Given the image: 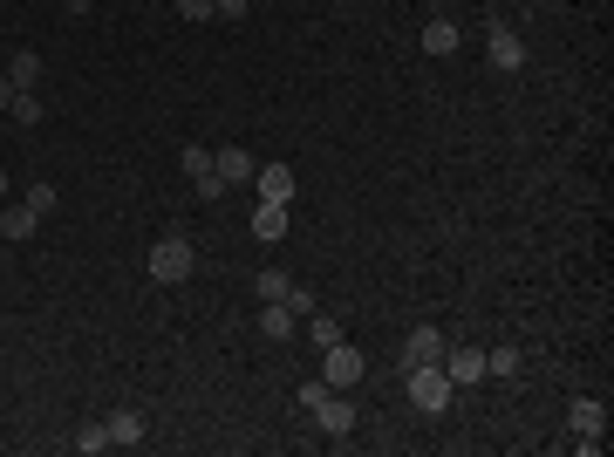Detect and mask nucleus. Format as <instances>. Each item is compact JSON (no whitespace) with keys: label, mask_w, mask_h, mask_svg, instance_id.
<instances>
[{"label":"nucleus","mask_w":614,"mask_h":457,"mask_svg":"<svg viewBox=\"0 0 614 457\" xmlns=\"http://www.w3.org/2000/svg\"><path fill=\"white\" fill-rule=\"evenodd\" d=\"M403 376H410V410H423V417H444V410H451L458 382L444 376V362H423V369H403Z\"/></svg>","instance_id":"1"},{"label":"nucleus","mask_w":614,"mask_h":457,"mask_svg":"<svg viewBox=\"0 0 614 457\" xmlns=\"http://www.w3.org/2000/svg\"><path fill=\"white\" fill-rule=\"evenodd\" d=\"M287 314H294V321H307V314H321V301H314V287H287Z\"/></svg>","instance_id":"22"},{"label":"nucleus","mask_w":614,"mask_h":457,"mask_svg":"<svg viewBox=\"0 0 614 457\" xmlns=\"http://www.w3.org/2000/svg\"><path fill=\"white\" fill-rule=\"evenodd\" d=\"M485 55H492V69H499V76H519V69H526V41L512 35L505 21H492V35H485Z\"/></svg>","instance_id":"4"},{"label":"nucleus","mask_w":614,"mask_h":457,"mask_svg":"<svg viewBox=\"0 0 614 457\" xmlns=\"http://www.w3.org/2000/svg\"><path fill=\"white\" fill-rule=\"evenodd\" d=\"M178 164H185V178H205V171H212V151H205V144H185Z\"/></svg>","instance_id":"21"},{"label":"nucleus","mask_w":614,"mask_h":457,"mask_svg":"<svg viewBox=\"0 0 614 457\" xmlns=\"http://www.w3.org/2000/svg\"><path fill=\"white\" fill-rule=\"evenodd\" d=\"M69 444H76L82 457H96V451H110V423H82L76 437H69Z\"/></svg>","instance_id":"20"},{"label":"nucleus","mask_w":614,"mask_h":457,"mask_svg":"<svg viewBox=\"0 0 614 457\" xmlns=\"http://www.w3.org/2000/svg\"><path fill=\"white\" fill-rule=\"evenodd\" d=\"M253 239L280 246V239H287V205H267V198H260V212H253Z\"/></svg>","instance_id":"15"},{"label":"nucleus","mask_w":614,"mask_h":457,"mask_svg":"<svg viewBox=\"0 0 614 457\" xmlns=\"http://www.w3.org/2000/svg\"><path fill=\"white\" fill-rule=\"evenodd\" d=\"M307 417H314V430H321V437H348V430H355V403L328 389V396H321V403H314Z\"/></svg>","instance_id":"5"},{"label":"nucleus","mask_w":614,"mask_h":457,"mask_svg":"<svg viewBox=\"0 0 614 457\" xmlns=\"http://www.w3.org/2000/svg\"><path fill=\"white\" fill-rule=\"evenodd\" d=\"M301 335H307V342H314V348H335V342H342V335H348V328H342V321H335V314H307V321H301Z\"/></svg>","instance_id":"17"},{"label":"nucleus","mask_w":614,"mask_h":457,"mask_svg":"<svg viewBox=\"0 0 614 457\" xmlns=\"http://www.w3.org/2000/svg\"><path fill=\"white\" fill-rule=\"evenodd\" d=\"M287 287H294L287 273H260V280H253V294H260V301H287Z\"/></svg>","instance_id":"23"},{"label":"nucleus","mask_w":614,"mask_h":457,"mask_svg":"<svg viewBox=\"0 0 614 457\" xmlns=\"http://www.w3.org/2000/svg\"><path fill=\"white\" fill-rule=\"evenodd\" d=\"M110 444L116 451H137V444H144V410H110Z\"/></svg>","instance_id":"12"},{"label":"nucleus","mask_w":614,"mask_h":457,"mask_svg":"<svg viewBox=\"0 0 614 457\" xmlns=\"http://www.w3.org/2000/svg\"><path fill=\"white\" fill-rule=\"evenodd\" d=\"M444 376L458 382V389H464V382H485V348H478V342H451V348H444Z\"/></svg>","instance_id":"8"},{"label":"nucleus","mask_w":614,"mask_h":457,"mask_svg":"<svg viewBox=\"0 0 614 457\" xmlns=\"http://www.w3.org/2000/svg\"><path fill=\"white\" fill-rule=\"evenodd\" d=\"M192 267H198V246L185 239V232H164L151 246V280L157 287H178V280H192Z\"/></svg>","instance_id":"2"},{"label":"nucleus","mask_w":614,"mask_h":457,"mask_svg":"<svg viewBox=\"0 0 614 457\" xmlns=\"http://www.w3.org/2000/svg\"><path fill=\"white\" fill-rule=\"evenodd\" d=\"M253 0H212V21H246Z\"/></svg>","instance_id":"25"},{"label":"nucleus","mask_w":614,"mask_h":457,"mask_svg":"<svg viewBox=\"0 0 614 457\" xmlns=\"http://www.w3.org/2000/svg\"><path fill=\"white\" fill-rule=\"evenodd\" d=\"M212 171H219V185H253V171H260V157L246 151V144H226V151H212Z\"/></svg>","instance_id":"7"},{"label":"nucleus","mask_w":614,"mask_h":457,"mask_svg":"<svg viewBox=\"0 0 614 457\" xmlns=\"http://www.w3.org/2000/svg\"><path fill=\"white\" fill-rule=\"evenodd\" d=\"M444 348H451V335H444V328H410V335H403V369L444 362Z\"/></svg>","instance_id":"6"},{"label":"nucleus","mask_w":614,"mask_h":457,"mask_svg":"<svg viewBox=\"0 0 614 457\" xmlns=\"http://www.w3.org/2000/svg\"><path fill=\"white\" fill-rule=\"evenodd\" d=\"M7 82H14V89H35V82H41V55H35V48H14V62H7Z\"/></svg>","instance_id":"18"},{"label":"nucleus","mask_w":614,"mask_h":457,"mask_svg":"<svg viewBox=\"0 0 614 457\" xmlns=\"http://www.w3.org/2000/svg\"><path fill=\"white\" fill-rule=\"evenodd\" d=\"M35 226H41V212L28 205V198H21V205H0V239L21 246V239H35Z\"/></svg>","instance_id":"11"},{"label":"nucleus","mask_w":614,"mask_h":457,"mask_svg":"<svg viewBox=\"0 0 614 457\" xmlns=\"http://www.w3.org/2000/svg\"><path fill=\"white\" fill-rule=\"evenodd\" d=\"M0 205H7V171H0Z\"/></svg>","instance_id":"30"},{"label":"nucleus","mask_w":614,"mask_h":457,"mask_svg":"<svg viewBox=\"0 0 614 457\" xmlns=\"http://www.w3.org/2000/svg\"><path fill=\"white\" fill-rule=\"evenodd\" d=\"M7 103H14V82H7V76H0V110H7Z\"/></svg>","instance_id":"28"},{"label":"nucleus","mask_w":614,"mask_h":457,"mask_svg":"<svg viewBox=\"0 0 614 457\" xmlns=\"http://www.w3.org/2000/svg\"><path fill=\"white\" fill-rule=\"evenodd\" d=\"M7 116H14V123H28V130H35L41 116H48V103H41V89H14V103H7Z\"/></svg>","instance_id":"19"},{"label":"nucleus","mask_w":614,"mask_h":457,"mask_svg":"<svg viewBox=\"0 0 614 457\" xmlns=\"http://www.w3.org/2000/svg\"><path fill=\"white\" fill-rule=\"evenodd\" d=\"M62 7H69V14H89V7H96V0H62Z\"/></svg>","instance_id":"29"},{"label":"nucleus","mask_w":614,"mask_h":457,"mask_svg":"<svg viewBox=\"0 0 614 457\" xmlns=\"http://www.w3.org/2000/svg\"><path fill=\"white\" fill-rule=\"evenodd\" d=\"M260 335H273V342H287V335H301V321L287 314V301H260Z\"/></svg>","instance_id":"13"},{"label":"nucleus","mask_w":614,"mask_h":457,"mask_svg":"<svg viewBox=\"0 0 614 457\" xmlns=\"http://www.w3.org/2000/svg\"><path fill=\"white\" fill-rule=\"evenodd\" d=\"M253 191H260L267 205H294V171H287V164H260V171H253Z\"/></svg>","instance_id":"10"},{"label":"nucleus","mask_w":614,"mask_h":457,"mask_svg":"<svg viewBox=\"0 0 614 457\" xmlns=\"http://www.w3.org/2000/svg\"><path fill=\"white\" fill-rule=\"evenodd\" d=\"M458 21H423V55H458Z\"/></svg>","instance_id":"16"},{"label":"nucleus","mask_w":614,"mask_h":457,"mask_svg":"<svg viewBox=\"0 0 614 457\" xmlns=\"http://www.w3.org/2000/svg\"><path fill=\"white\" fill-rule=\"evenodd\" d=\"M362 369H369V362H362V348L348 342H335V348H321V382H328V389H348V382H362Z\"/></svg>","instance_id":"3"},{"label":"nucleus","mask_w":614,"mask_h":457,"mask_svg":"<svg viewBox=\"0 0 614 457\" xmlns=\"http://www.w3.org/2000/svg\"><path fill=\"white\" fill-rule=\"evenodd\" d=\"M178 14L185 21H212V0H178Z\"/></svg>","instance_id":"27"},{"label":"nucleus","mask_w":614,"mask_h":457,"mask_svg":"<svg viewBox=\"0 0 614 457\" xmlns=\"http://www.w3.org/2000/svg\"><path fill=\"white\" fill-rule=\"evenodd\" d=\"M198 185V198H205V205H219V198H226V185H219V171H205V178H192Z\"/></svg>","instance_id":"26"},{"label":"nucleus","mask_w":614,"mask_h":457,"mask_svg":"<svg viewBox=\"0 0 614 457\" xmlns=\"http://www.w3.org/2000/svg\"><path fill=\"white\" fill-rule=\"evenodd\" d=\"M28 205H35L41 219H48V212H55V185H48V178H41V185H28Z\"/></svg>","instance_id":"24"},{"label":"nucleus","mask_w":614,"mask_h":457,"mask_svg":"<svg viewBox=\"0 0 614 457\" xmlns=\"http://www.w3.org/2000/svg\"><path fill=\"white\" fill-rule=\"evenodd\" d=\"M526 369V348L519 342H492L485 348V376H519Z\"/></svg>","instance_id":"14"},{"label":"nucleus","mask_w":614,"mask_h":457,"mask_svg":"<svg viewBox=\"0 0 614 457\" xmlns=\"http://www.w3.org/2000/svg\"><path fill=\"white\" fill-rule=\"evenodd\" d=\"M567 430H574V437H608V403H601V396H574Z\"/></svg>","instance_id":"9"}]
</instances>
